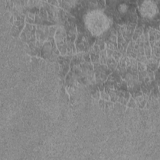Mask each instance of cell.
Instances as JSON below:
<instances>
[{
    "mask_svg": "<svg viewBox=\"0 0 160 160\" xmlns=\"http://www.w3.org/2000/svg\"><path fill=\"white\" fill-rule=\"evenodd\" d=\"M112 55H113V56H112V57H113V58H114V60H115L118 63V61H119V59L121 58V57L122 56V55H121V53L118 50H115L114 51H113V54H112Z\"/></svg>",
    "mask_w": 160,
    "mask_h": 160,
    "instance_id": "obj_4",
    "label": "cell"
},
{
    "mask_svg": "<svg viewBox=\"0 0 160 160\" xmlns=\"http://www.w3.org/2000/svg\"><path fill=\"white\" fill-rule=\"evenodd\" d=\"M128 106H129V107L135 108L136 105V103L135 100H134V99H133V98H131L130 101H129V103H128Z\"/></svg>",
    "mask_w": 160,
    "mask_h": 160,
    "instance_id": "obj_5",
    "label": "cell"
},
{
    "mask_svg": "<svg viewBox=\"0 0 160 160\" xmlns=\"http://www.w3.org/2000/svg\"><path fill=\"white\" fill-rule=\"evenodd\" d=\"M101 97L103 98H105V99H109L108 98V95L106 93H104L103 91H101Z\"/></svg>",
    "mask_w": 160,
    "mask_h": 160,
    "instance_id": "obj_7",
    "label": "cell"
},
{
    "mask_svg": "<svg viewBox=\"0 0 160 160\" xmlns=\"http://www.w3.org/2000/svg\"><path fill=\"white\" fill-rule=\"evenodd\" d=\"M56 30L55 34V39L57 43V46L60 49L61 54L62 55H65L67 53V45L66 38V31H64V27L63 25H60Z\"/></svg>",
    "mask_w": 160,
    "mask_h": 160,
    "instance_id": "obj_2",
    "label": "cell"
},
{
    "mask_svg": "<svg viewBox=\"0 0 160 160\" xmlns=\"http://www.w3.org/2000/svg\"><path fill=\"white\" fill-rule=\"evenodd\" d=\"M99 63L101 64H107V54H106V51L105 49L100 51L99 53Z\"/></svg>",
    "mask_w": 160,
    "mask_h": 160,
    "instance_id": "obj_3",
    "label": "cell"
},
{
    "mask_svg": "<svg viewBox=\"0 0 160 160\" xmlns=\"http://www.w3.org/2000/svg\"><path fill=\"white\" fill-rule=\"evenodd\" d=\"M48 3H50L51 5L52 6H59L58 1H48Z\"/></svg>",
    "mask_w": 160,
    "mask_h": 160,
    "instance_id": "obj_6",
    "label": "cell"
},
{
    "mask_svg": "<svg viewBox=\"0 0 160 160\" xmlns=\"http://www.w3.org/2000/svg\"><path fill=\"white\" fill-rule=\"evenodd\" d=\"M59 52L58 51L54 39L53 37H48L47 41L44 43L41 50V55L45 59L52 60L56 58L59 56Z\"/></svg>",
    "mask_w": 160,
    "mask_h": 160,
    "instance_id": "obj_1",
    "label": "cell"
}]
</instances>
